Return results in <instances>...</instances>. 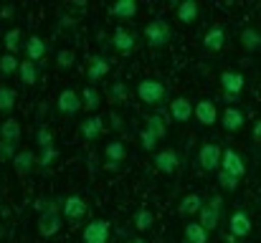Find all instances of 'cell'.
<instances>
[{"instance_id": "e0dca14e", "label": "cell", "mask_w": 261, "mask_h": 243, "mask_svg": "<svg viewBox=\"0 0 261 243\" xmlns=\"http://www.w3.org/2000/svg\"><path fill=\"white\" fill-rule=\"evenodd\" d=\"M226 41H228V36H226V28H223V25H213V28H208L205 36H203V46H205V51H211V53L221 51V48L226 46Z\"/></svg>"}, {"instance_id": "83f0119b", "label": "cell", "mask_w": 261, "mask_h": 243, "mask_svg": "<svg viewBox=\"0 0 261 243\" xmlns=\"http://www.w3.org/2000/svg\"><path fill=\"white\" fill-rule=\"evenodd\" d=\"M182 241L185 243H208V231L200 223H185L182 228Z\"/></svg>"}, {"instance_id": "7402d4cb", "label": "cell", "mask_w": 261, "mask_h": 243, "mask_svg": "<svg viewBox=\"0 0 261 243\" xmlns=\"http://www.w3.org/2000/svg\"><path fill=\"white\" fill-rule=\"evenodd\" d=\"M137 10V0H117L114 5H109V15H114L117 20H132Z\"/></svg>"}, {"instance_id": "d4e9b609", "label": "cell", "mask_w": 261, "mask_h": 243, "mask_svg": "<svg viewBox=\"0 0 261 243\" xmlns=\"http://www.w3.org/2000/svg\"><path fill=\"white\" fill-rule=\"evenodd\" d=\"M20 137H23L20 122H18V119H13V117H8V119L0 124V140H3V142H13V145H18V142H20Z\"/></svg>"}, {"instance_id": "1f68e13d", "label": "cell", "mask_w": 261, "mask_h": 243, "mask_svg": "<svg viewBox=\"0 0 261 243\" xmlns=\"http://www.w3.org/2000/svg\"><path fill=\"white\" fill-rule=\"evenodd\" d=\"M18 69H20V61H18L13 53L0 56V76H3V79H8V76L18 74Z\"/></svg>"}, {"instance_id": "484cf974", "label": "cell", "mask_w": 261, "mask_h": 243, "mask_svg": "<svg viewBox=\"0 0 261 243\" xmlns=\"http://www.w3.org/2000/svg\"><path fill=\"white\" fill-rule=\"evenodd\" d=\"M239 41H241V48H244V51H249V53H256V51H261V31H259V28H254V25L244 28Z\"/></svg>"}, {"instance_id": "2e32d148", "label": "cell", "mask_w": 261, "mask_h": 243, "mask_svg": "<svg viewBox=\"0 0 261 243\" xmlns=\"http://www.w3.org/2000/svg\"><path fill=\"white\" fill-rule=\"evenodd\" d=\"M155 167L160 170V172H165V175H173L175 170L180 167V157H177V152H175L173 147H165V150H160V152H155Z\"/></svg>"}, {"instance_id": "5b68a950", "label": "cell", "mask_w": 261, "mask_h": 243, "mask_svg": "<svg viewBox=\"0 0 261 243\" xmlns=\"http://www.w3.org/2000/svg\"><path fill=\"white\" fill-rule=\"evenodd\" d=\"M87 213H89V203L82 195H66V198H61V215L66 221L79 223V221L87 218Z\"/></svg>"}, {"instance_id": "60d3db41", "label": "cell", "mask_w": 261, "mask_h": 243, "mask_svg": "<svg viewBox=\"0 0 261 243\" xmlns=\"http://www.w3.org/2000/svg\"><path fill=\"white\" fill-rule=\"evenodd\" d=\"M15 155H18V145H13V142H3L0 140V160H15Z\"/></svg>"}, {"instance_id": "4fadbf2b", "label": "cell", "mask_w": 261, "mask_h": 243, "mask_svg": "<svg viewBox=\"0 0 261 243\" xmlns=\"http://www.w3.org/2000/svg\"><path fill=\"white\" fill-rule=\"evenodd\" d=\"M112 48L119 51V53H132V51L137 48V36H135L132 31H127V28L119 25V28L112 33Z\"/></svg>"}, {"instance_id": "4316f807", "label": "cell", "mask_w": 261, "mask_h": 243, "mask_svg": "<svg viewBox=\"0 0 261 243\" xmlns=\"http://www.w3.org/2000/svg\"><path fill=\"white\" fill-rule=\"evenodd\" d=\"M23 48H25V56H28V61H41L43 56H46V41L41 38V36H31V38H25V43H23Z\"/></svg>"}, {"instance_id": "d6986e66", "label": "cell", "mask_w": 261, "mask_h": 243, "mask_svg": "<svg viewBox=\"0 0 261 243\" xmlns=\"http://www.w3.org/2000/svg\"><path fill=\"white\" fill-rule=\"evenodd\" d=\"M205 205V198L200 195V193H188L182 200H180V205H177V213L182 215V218H190V215H195V213H200V208Z\"/></svg>"}, {"instance_id": "603a6c76", "label": "cell", "mask_w": 261, "mask_h": 243, "mask_svg": "<svg viewBox=\"0 0 261 243\" xmlns=\"http://www.w3.org/2000/svg\"><path fill=\"white\" fill-rule=\"evenodd\" d=\"M175 15H177V20H180L182 25H190V23L198 20V15H200V5H198L195 0H182V3L175 8Z\"/></svg>"}, {"instance_id": "7c38bea8", "label": "cell", "mask_w": 261, "mask_h": 243, "mask_svg": "<svg viewBox=\"0 0 261 243\" xmlns=\"http://www.w3.org/2000/svg\"><path fill=\"white\" fill-rule=\"evenodd\" d=\"M244 124H246L244 109H239V106H226V109H223V114H221V127H223L226 132L236 134V132L244 129Z\"/></svg>"}, {"instance_id": "7dc6e473", "label": "cell", "mask_w": 261, "mask_h": 243, "mask_svg": "<svg viewBox=\"0 0 261 243\" xmlns=\"http://www.w3.org/2000/svg\"><path fill=\"white\" fill-rule=\"evenodd\" d=\"M226 241H228V243H236V238H233V236H228V238H226Z\"/></svg>"}, {"instance_id": "6da1fadb", "label": "cell", "mask_w": 261, "mask_h": 243, "mask_svg": "<svg viewBox=\"0 0 261 243\" xmlns=\"http://www.w3.org/2000/svg\"><path fill=\"white\" fill-rule=\"evenodd\" d=\"M64 215H61V200H48V208L38 215V233L43 238H54L59 231H61V223Z\"/></svg>"}, {"instance_id": "7a4b0ae2", "label": "cell", "mask_w": 261, "mask_h": 243, "mask_svg": "<svg viewBox=\"0 0 261 243\" xmlns=\"http://www.w3.org/2000/svg\"><path fill=\"white\" fill-rule=\"evenodd\" d=\"M137 96H140V101H145L150 106H160L168 99V86L158 79H142L137 84Z\"/></svg>"}, {"instance_id": "ab89813d", "label": "cell", "mask_w": 261, "mask_h": 243, "mask_svg": "<svg viewBox=\"0 0 261 243\" xmlns=\"http://www.w3.org/2000/svg\"><path fill=\"white\" fill-rule=\"evenodd\" d=\"M158 142H160V140H158L152 132H147V129H142V132H140V145H142V150L152 152V150L158 147Z\"/></svg>"}, {"instance_id": "f1b7e54d", "label": "cell", "mask_w": 261, "mask_h": 243, "mask_svg": "<svg viewBox=\"0 0 261 243\" xmlns=\"http://www.w3.org/2000/svg\"><path fill=\"white\" fill-rule=\"evenodd\" d=\"M82 104H84V109L87 112H96L99 106H101V91L96 89V86H84V91H82Z\"/></svg>"}, {"instance_id": "5bb4252c", "label": "cell", "mask_w": 261, "mask_h": 243, "mask_svg": "<svg viewBox=\"0 0 261 243\" xmlns=\"http://www.w3.org/2000/svg\"><path fill=\"white\" fill-rule=\"evenodd\" d=\"M203 127H213L216 122H221V117H218V109H216V104L211 101V99H200L198 104H195V114H193Z\"/></svg>"}, {"instance_id": "ffe728a7", "label": "cell", "mask_w": 261, "mask_h": 243, "mask_svg": "<svg viewBox=\"0 0 261 243\" xmlns=\"http://www.w3.org/2000/svg\"><path fill=\"white\" fill-rule=\"evenodd\" d=\"M79 132H82V137H84L87 142H96V140L104 134V119H101V117H87V119L82 122Z\"/></svg>"}, {"instance_id": "e575fe53", "label": "cell", "mask_w": 261, "mask_h": 243, "mask_svg": "<svg viewBox=\"0 0 261 243\" xmlns=\"http://www.w3.org/2000/svg\"><path fill=\"white\" fill-rule=\"evenodd\" d=\"M152 223H155V215H152L147 208H140V210L135 213V228H137L140 233L150 231V228H152Z\"/></svg>"}, {"instance_id": "8fae6325", "label": "cell", "mask_w": 261, "mask_h": 243, "mask_svg": "<svg viewBox=\"0 0 261 243\" xmlns=\"http://www.w3.org/2000/svg\"><path fill=\"white\" fill-rule=\"evenodd\" d=\"M221 170L241 180V177L246 175V162H244V157H241L236 150L226 147V150H223V160H221Z\"/></svg>"}, {"instance_id": "ee69618b", "label": "cell", "mask_w": 261, "mask_h": 243, "mask_svg": "<svg viewBox=\"0 0 261 243\" xmlns=\"http://www.w3.org/2000/svg\"><path fill=\"white\" fill-rule=\"evenodd\" d=\"M13 10H15L13 5H5V8L0 10V18H3V20H5V18H10V15H13Z\"/></svg>"}, {"instance_id": "277c9868", "label": "cell", "mask_w": 261, "mask_h": 243, "mask_svg": "<svg viewBox=\"0 0 261 243\" xmlns=\"http://www.w3.org/2000/svg\"><path fill=\"white\" fill-rule=\"evenodd\" d=\"M221 210H223L221 195H211V198L205 200V205L200 208V213H198V223H200L208 233L216 231V228H218V221H221Z\"/></svg>"}, {"instance_id": "9c48e42d", "label": "cell", "mask_w": 261, "mask_h": 243, "mask_svg": "<svg viewBox=\"0 0 261 243\" xmlns=\"http://www.w3.org/2000/svg\"><path fill=\"white\" fill-rule=\"evenodd\" d=\"M244 86H246V76H244L241 71L228 69V71H223V74H221V89H223V94H226L231 101L244 91Z\"/></svg>"}, {"instance_id": "cb8c5ba5", "label": "cell", "mask_w": 261, "mask_h": 243, "mask_svg": "<svg viewBox=\"0 0 261 243\" xmlns=\"http://www.w3.org/2000/svg\"><path fill=\"white\" fill-rule=\"evenodd\" d=\"M36 165H38V157H36L33 150H20V152L15 155V160H13V170H15L18 175H28V172H33Z\"/></svg>"}, {"instance_id": "d590c367", "label": "cell", "mask_w": 261, "mask_h": 243, "mask_svg": "<svg viewBox=\"0 0 261 243\" xmlns=\"http://www.w3.org/2000/svg\"><path fill=\"white\" fill-rule=\"evenodd\" d=\"M76 64V53L71 51V48H61L59 53H56V66L59 69H71Z\"/></svg>"}, {"instance_id": "7bdbcfd3", "label": "cell", "mask_w": 261, "mask_h": 243, "mask_svg": "<svg viewBox=\"0 0 261 243\" xmlns=\"http://www.w3.org/2000/svg\"><path fill=\"white\" fill-rule=\"evenodd\" d=\"M251 137L256 140V142H261V119L254 124V129H251Z\"/></svg>"}, {"instance_id": "30bf717a", "label": "cell", "mask_w": 261, "mask_h": 243, "mask_svg": "<svg viewBox=\"0 0 261 243\" xmlns=\"http://www.w3.org/2000/svg\"><path fill=\"white\" fill-rule=\"evenodd\" d=\"M251 228H254V223H251V218H249L246 210H233L231 213V218H228V236L246 238L251 233Z\"/></svg>"}, {"instance_id": "52a82bcc", "label": "cell", "mask_w": 261, "mask_h": 243, "mask_svg": "<svg viewBox=\"0 0 261 243\" xmlns=\"http://www.w3.org/2000/svg\"><path fill=\"white\" fill-rule=\"evenodd\" d=\"M109 233H112L109 221L94 218L91 223H87V228H84V233H82V241L84 243H109Z\"/></svg>"}, {"instance_id": "b9f144b4", "label": "cell", "mask_w": 261, "mask_h": 243, "mask_svg": "<svg viewBox=\"0 0 261 243\" xmlns=\"http://www.w3.org/2000/svg\"><path fill=\"white\" fill-rule=\"evenodd\" d=\"M59 157V152H56V147H48V150H41V155H38V165L41 167H48L51 162Z\"/></svg>"}, {"instance_id": "8d00e7d4", "label": "cell", "mask_w": 261, "mask_h": 243, "mask_svg": "<svg viewBox=\"0 0 261 243\" xmlns=\"http://www.w3.org/2000/svg\"><path fill=\"white\" fill-rule=\"evenodd\" d=\"M36 145H38L41 150L54 147V134H51V129H48V127H38V132H36Z\"/></svg>"}, {"instance_id": "ac0fdd59", "label": "cell", "mask_w": 261, "mask_h": 243, "mask_svg": "<svg viewBox=\"0 0 261 243\" xmlns=\"http://www.w3.org/2000/svg\"><path fill=\"white\" fill-rule=\"evenodd\" d=\"M170 117H173L175 122H180V124H185L193 114H195V106L190 104V99H185V96H177V99H173L170 101Z\"/></svg>"}, {"instance_id": "d6a6232c", "label": "cell", "mask_w": 261, "mask_h": 243, "mask_svg": "<svg viewBox=\"0 0 261 243\" xmlns=\"http://www.w3.org/2000/svg\"><path fill=\"white\" fill-rule=\"evenodd\" d=\"M15 109V89L0 86V114H10Z\"/></svg>"}, {"instance_id": "44dd1931", "label": "cell", "mask_w": 261, "mask_h": 243, "mask_svg": "<svg viewBox=\"0 0 261 243\" xmlns=\"http://www.w3.org/2000/svg\"><path fill=\"white\" fill-rule=\"evenodd\" d=\"M107 74H109V59H107V56H94V59L89 61V69H87V79L91 81V86H94L96 81L107 79Z\"/></svg>"}, {"instance_id": "f35d334b", "label": "cell", "mask_w": 261, "mask_h": 243, "mask_svg": "<svg viewBox=\"0 0 261 243\" xmlns=\"http://www.w3.org/2000/svg\"><path fill=\"white\" fill-rule=\"evenodd\" d=\"M109 96H112L114 101H127V96H129V91H127V86H124V81H114V84L109 86Z\"/></svg>"}, {"instance_id": "8992f818", "label": "cell", "mask_w": 261, "mask_h": 243, "mask_svg": "<svg viewBox=\"0 0 261 243\" xmlns=\"http://www.w3.org/2000/svg\"><path fill=\"white\" fill-rule=\"evenodd\" d=\"M221 160H223V150L216 145V142H205L200 150H198V162L205 172H216L221 167Z\"/></svg>"}, {"instance_id": "f6af8a7d", "label": "cell", "mask_w": 261, "mask_h": 243, "mask_svg": "<svg viewBox=\"0 0 261 243\" xmlns=\"http://www.w3.org/2000/svg\"><path fill=\"white\" fill-rule=\"evenodd\" d=\"M3 238H5V228L0 226V241H3Z\"/></svg>"}, {"instance_id": "bcb514c9", "label": "cell", "mask_w": 261, "mask_h": 243, "mask_svg": "<svg viewBox=\"0 0 261 243\" xmlns=\"http://www.w3.org/2000/svg\"><path fill=\"white\" fill-rule=\"evenodd\" d=\"M132 243H147L145 238H132Z\"/></svg>"}, {"instance_id": "4dcf8cb0", "label": "cell", "mask_w": 261, "mask_h": 243, "mask_svg": "<svg viewBox=\"0 0 261 243\" xmlns=\"http://www.w3.org/2000/svg\"><path fill=\"white\" fill-rule=\"evenodd\" d=\"M145 129H147V132H152L158 140H165V137H168V122H165L160 114H150V117H147Z\"/></svg>"}, {"instance_id": "74e56055", "label": "cell", "mask_w": 261, "mask_h": 243, "mask_svg": "<svg viewBox=\"0 0 261 243\" xmlns=\"http://www.w3.org/2000/svg\"><path fill=\"white\" fill-rule=\"evenodd\" d=\"M218 185H221L223 190H228V193H236V190H239V177H233V175L218 170Z\"/></svg>"}, {"instance_id": "9a60e30c", "label": "cell", "mask_w": 261, "mask_h": 243, "mask_svg": "<svg viewBox=\"0 0 261 243\" xmlns=\"http://www.w3.org/2000/svg\"><path fill=\"white\" fill-rule=\"evenodd\" d=\"M104 160H107V167H109V170H117L122 162L127 160V147H124V142H119V140L107 142V147H104Z\"/></svg>"}, {"instance_id": "f546056e", "label": "cell", "mask_w": 261, "mask_h": 243, "mask_svg": "<svg viewBox=\"0 0 261 243\" xmlns=\"http://www.w3.org/2000/svg\"><path fill=\"white\" fill-rule=\"evenodd\" d=\"M18 76H20V84H23V86H36V81H38V64H33V61H20Z\"/></svg>"}, {"instance_id": "3957f363", "label": "cell", "mask_w": 261, "mask_h": 243, "mask_svg": "<svg viewBox=\"0 0 261 243\" xmlns=\"http://www.w3.org/2000/svg\"><path fill=\"white\" fill-rule=\"evenodd\" d=\"M170 38H173V28L168 25V20L158 18L145 25V41L150 48H165L170 43Z\"/></svg>"}, {"instance_id": "836d02e7", "label": "cell", "mask_w": 261, "mask_h": 243, "mask_svg": "<svg viewBox=\"0 0 261 243\" xmlns=\"http://www.w3.org/2000/svg\"><path fill=\"white\" fill-rule=\"evenodd\" d=\"M5 48H8V53H13V56H15V51L23 48V33H20V28H10V31L5 33Z\"/></svg>"}, {"instance_id": "ba28073f", "label": "cell", "mask_w": 261, "mask_h": 243, "mask_svg": "<svg viewBox=\"0 0 261 243\" xmlns=\"http://www.w3.org/2000/svg\"><path fill=\"white\" fill-rule=\"evenodd\" d=\"M56 106H59V112H61V114L74 117V114H79V112L84 109V104H82V94H79L76 89H64V91L59 94Z\"/></svg>"}]
</instances>
